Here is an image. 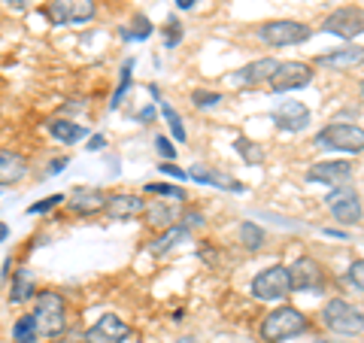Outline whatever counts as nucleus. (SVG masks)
I'll use <instances>...</instances> for the list:
<instances>
[{
	"instance_id": "20e7f679",
	"label": "nucleus",
	"mask_w": 364,
	"mask_h": 343,
	"mask_svg": "<svg viewBox=\"0 0 364 343\" xmlns=\"http://www.w3.org/2000/svg\"><path fill=\"white\" fill-rule=\"evenodd\" d=\"M322 322L328 331H334V334H343V337H355L364 331V313L358 307H352L340 298H331L325 304L322 310Z\"/></svg>"
},
{
	"instance_id": "72a5a7b5",
	"label": "nucleus",
	"mask_w": 364,
	"mask_h": 343,
	"mask_svg": "<svg viewBox=\"0 0 364 343\" xmlns=\"http://www.w3.org/2000/svg\"><path fill=\"white\" fill-rule=\"evenodd\" d=\"M155 149H158V155H161L164 162H173V158H176V149H173V143H170L167 137H158V140H155Z\"/></svg>"
},
{
	"instance_id": "f03ea898",
	"label": "nucleus",
	"mask_w": 364,
	"mask_h": 343,
	"mask_svg": "<svg viewBox=\"0 0 364 343\" xmlns=\"http://www.w3.org/2000/svg\"><path fill=\"white\" fill-rule=\"evenodd\" d=\"M306 328H310V322H306V316L301 310H294V307H279V310L264 316V322H261V337L267 343H282V340L304 334Z\"/></svg>"
},
{
	"instance_id": "6ab92c4d",
	"label": "nucleus",
	"mask_w": 364,
	"mask_h": 343,
	"mask_svg": "<svg viewBox=\"0 0 364 343\" xmlns=\"http://www.w3.org/2000/svg\"><path fill=\"white\" fill-rule=\"evenodd\" d=\"M28 176V158L9 149H0V189L4 186H16Z\"/></svg>"
},
{
	"instance_id": "cd10ccee",
	"label": "nucleus",
	"mask_w": 364,
	"mask_h": 343,
	"mask_svg": "<svg viewBox=\"0 0 364 343\" xmlns=\"http://www.w3.org/2000/svg\"><path fill=\"white\" fill-rule=\"evenodd\" d=\"M161 112H164V119H167V125H170V134H173L176 140L186 143V125H182L179 112H176L173 107H170V104H161Z\"/></svg>"
},
{
	"instance_id": "4c0bfd02",
	"label": "nucleus",
	"mask_w": 364,
	"mask_h": 343,
	"mask_svg": "<svg viewBox=\"0 0 364 343\" xmlns=\"http://www.w3.org/2000/svg\"><path fill=\"white\" fill-rule=\"evenodd\" d=\"M4 4H6L9 9H16V13H25V9L31 6V0H4Z\"/></svg>"
},
{
	"instance_id": "0eeeda50",
	"label": "nucleus",
	"mask_w": 364,
	"mask_h": 343,
	"mask_svg": "<svg viewBox=\"0 0 364 343\" xmlns=\"http://www.w3.org/2000/svg\"><path fill=\"white\" fill-rule=\"evenodd\" d=\"M328 213H331L340 225H358L361 216H364L358 191L352 189V186H337V189H331V194H328Z\"/></svg>"
},
{
	"instance_id": "f3484780",
	"label": "nucleus",
	"mask_w": 364,
	"mask_h": 343,
	"mask_svg": "<svg viewBox=\"0 0 364 343\" xmlns=\"http://www.w3.org/2000/svg\"><path fill=\"white\" fill-rule=\"evenodd\" d=\"M107 194L97 189H73L67 194V207H70L76 216H95L100 210H107Z\"/></svg>"
},
{
	"instance_id": "b1692460",
	"label": "nucleus",
	"mask_w": 364,
	"mask_h": 343,
	"mask_svg": "<svg viewBox=\"0 0 364 343\" xmlns=\"http://www.w3.org/2000/svg\"><path fill=\"white\" fill-rule=\"evenodd\" d=\"M31 295H37L31 273H28V270H18V273H16V280H13V292H9V301H13V304H21V301H28Z\"/></svg>"
},
{
	"instance_id": "412c9836",
	"label": "nucleus",
	"mask_w": 364,
	"mask_h": 343,
	"mask_svg": "<svg viewBox=\"0 0 364 343\" xmlns=\"http://www.w3.org/2000/svg\"><path fill=\"white\" fill-rule=\"evenodd\" d=\"M49 134L55 137L58 143H64V146H73V143H79L85 137V128L82 125H76V122H70V119H52L49 125Z\"/></svg>"
},
{
	"instance_id": "79ce46f5",
	"label": "nucleus",
	"mask_w": 364,
	"mask_h": 343,
	"mask_svg": "<svg viewBox=\"0 0 364 343\" xmlns=\"http://www.w3.org/2000/svg\"><path fill=\"white\" fill-rule=\"evenodd\" d=\"M6 237H9V228H6L4 222H0V243H4V240H6Z\"/></svg>"
},
{
	"instance_id": "4be33fe9",
	"label": "nucleus",
	"mask_w": 364,
	"mask_h": 343,
	"mask_svg": "<svg viewBox=\"0 0 364 343\" xmlns=\"http://www.w3.org/2000/svg\"><path fill=\"white\" fill-rule=\"evenodd\" d=\"M186 237H188V228L173 225V228H167L161 237L152 240V243H149V253H152V255H164V253H170V249H173L176 243H182Z\"/></svg>"
},
{
	"instance_id": "58836bf2",
	"label": "nucleus",
	"mask_w": 364,
	"mask_h": 343,
	"mask_svg": "<svg viewBox=\"0 0 364 343\" xmlns=\"http://www.w3.org/2000/svg\"><path fill=\"white\" fill-rule=\"evenodd\" d=\"M104 143H107V140H104V134H95V137L88 140V149H91V152H97V149H104Z\"/></svg>"
},
{
	"instance_id": "c9c22d12",
	"label": "nucleus",
	"mask_w": 364,
	"mask_h": 343,
	"mask_svg": "<svg viewBox=\"0 0 364 343\" xmlns=\"http://www.w3.org/2000/svg\"><path fill=\"white\" fill-rule=\"evenodd\" d=\"M203 222L200 213H182V228H198Z\"/></svg>"
},
{
	"instance_id": "7c9ffc66",
	"label": "nucleus",
	"mask_w": 364,
	"mask_h": 343,
	"mask_svg": "<svg viewBox=\"0 0 364 343\" xmlns=\"http://www.w3.org/2000/svg\"><path fill=\"white\" fill-rule=\"evenodd\" d=\"M67 198V194H49V198H46V201H37V204H31V207H28V213L31 216H37V213H49L52 207H58V204Z\"/></svg>"
},
{
	"instance_id": "aec40b11",
	"label": "nucleus",
	"mask_w": 364,
	"mask_h": 343,
	"mask_svg": "<svg viewBox=\"0 0 364 343\" xmlns=\"http://www.w3.org/2000/svg\"><path fill=\"white\" fill-rule=\"evenodd\" d=\"M188 179L200 182V186H215V189H231V191H243V186H240V182H234L231 176L219 174V170H210V167H200V164L188 170Z\"/></svg>"
},
{
	"instance_id": "a211bd4d",
	"label": "nucleus",
	"mask_w": 364,
	"mask_h": 343,
	"mask_svg": "<svg viewBox=\"0 0 364 343\" xmlns=\"http://www.w3.org/2000/svg\"><path fill=\"white\" fill-rule=\"evenodd\" d=\"M146 213V201L136 198V194H109L107 201V216L112 222H128L134 216Z\"/></svg>"
},
{
	"instance_id": "f257e3e1",
	"label": "nucleus",
	"mask_w": 364,
	"mask_h": 343,
	"mask_svg": "<svg viewBox=\"0 0 364 343\" xmlns=\"http://www.w3.org/2000/svg\"><path fill=\"white\" fill-rule=\"evenodd\" d=\"M31 316H33V322H37L43 337H58V334H64V328H67V304H64L61 295L52 292V289H46V292L37 295Z\"/></svg>"
},
{
	"instance_id": "f8f14e48",
	"label": "nucleus",
	"mask_w": 364,
	"mask_h": 343,
	"mask_svg": "<svg viewBox=\"0 0 364 343\" xmlns=\"http://www.w3.org/2000/svg\"><path fill=\"white\" fill-rule=\"evenodd\" d=\"M131 334V325L119 316H100L95 325L85 331V343H122Z\"/></svg>"
},
{
	"instance_id": "473e14b6",
	"label": "nucleus",
	"mask_w": 364,
	"mask_h": 343,
	"mask_svg": "<svg viewBox=\"0 0 364 343\" xmlns=\"http://www.w3.org/2000/svg\"><path fill=\"white\" fill-rule=\"evenodd\" d=\"M191 100H195V107H215L222 100V95L219 91H195V95H191Z\"/></svg>"
},
{
	"instance_id": "dca6fc26",
	"label": "nucleus",
	"mask_w": 364,
	"mask_h": 343,
	"mask_svg": "<svg viewBox=\"0 0 364 343\" xmlns=\"http://www.w3.org/2000/svg\"><path fill=\"white\" fill-rule=\"evenodd\" d=\"M316 64L328 67V70H355V67L364 64V46H343V49L318 55Z\"/></svg>"
},
{
	"instance_id": "bb28decb",
	"label": "nucleus",
	"mask_w": 364,
	"mask_h": 343,
	"mask_svg": "<svg viewBox=\"0 0 364 343\" xmlns=\"http://www.w3.org/2000/svg\"><path fill=\"white\" fill-rule=\"evenodd\" d=\"M234 146H237V152H240V158H243L246 164H261V162H264L261 149H258L252 140H246V137H237V143H234Z\"/></svg>"
},
{
	"instance_id": "7ed1b4c3",
	"label": "nucleus",
	"mask_w": 364,
	"mask_h": 343,
	"mask_svg": "<svg viewBox=\"0 0 364 343\" xmlns=\"http://www.w3.org/2000/svg\"><path fill=\"white\" fill-rule=\"evenodd\" d=\"M316 146L361 155L364 152V128H358V125H352V122H331L316 134Z\"/></svg>"
},
{
	"instance_id": "c756f323",
	"label": "nucleus",
	"mask_w": 364,
	"mask_h": 343,
	"mask_svg": "<svg viewBox=\"0 0 364 343\" xmlns=\"http://www.w3.org/2000/svg\"><path fill=\"white\" fill-rule=\"evenodd\" d=\"M146 191H149V194H164V198H173V201L186 198V191L176 189V186H167V182H149V186H146Z\"/></svg>"
},
{
	"instance_id": "4468645a",
	"label": "nucleus",
	"mask_w": 364,
	"mask_h": 343,
	"mask_svg": "<svg viewBox=\"0 0 364 343\" xmlns=\"http://www.w3.org/2000/svg\"><path fill=\"white\" fill-rule=\"evenodd\" d=\"M273 122H277L279 131H304L310 125V110L298 100H282V104L273 110Z\"/></svg>"
},
{
	"instance_id": "37998d69",
	"label": "nucleus",
	"mask_w": 364,
	"mask_h": 343,
	"mask_svg": "<svg viewBox=\"0 0 364 343\" xmlns=\"http://www.w3.org/2000/svg\"><path fill=\"white\" fill-rule=\"evenodd\" d=\"M358 95H361V104H364V83H361V88H358Z\"/></svg>"
},
{
	"instance_id": "6e6552de",
	"label": "nucleus",
	"mask_w": 364,
	"mask_h": 343,
	"mask_svg": "<svg viewBox=\"0 0 364 343\" xmlns=\"http://www.w3.org/2000/svg\"><path fill=\"white\" fill-rule=\"evenodd\" d=\"M97 13L95 0H52L46 16H49L55 25H85Z\"/></svg>"
},
{
	"instance_id": "c03bdc74",
	"label": "nucleus",
	"mask_w": 364,
	"mask_h": 343,
	"mask_svg": "<svg viewBox=\"0 0 364 343\" xmlns=\"http://www.w3.org/2000/svg\"><path fill=\"white\" fill-rule=\"evenodd\" d=\"M179 343H191V340H179Z\"/></svg>"
},
{
	"instance_id": "a18cd8bd",
	"label": "nucleus",
	"mask_w": 364,
	"mask_h": 343,
	"mask_svg": "<svg viewBox=\"0 0 364 343\" xmlns=\"http://www.w3.org/2000/svg\"><path fill=\"white\" fill-rule=\"evenodd\" d=\"M316 343H325V340H316Z\"/></svg>"
},
{
	"instance_id": "a878e982",
	"label": "nucleus",
	"mask_w": 364,
	"mask_h": 343,
	"mask_svg": "<svg viewBox=\"0 0 364 343\" xmlns=\"http://www.w3.org/2000/svg\"><path fill=\"white\" fill-rule=\"evenodd\" d=\"M240 243L255 253V249H261V243H264V231H261L255 222H243L240 225Z\"/></svg>"
},
{
	"instance_id": "39448f33",
	"label": "nucleus",
	"mask_w": 364,
	"mask_h": 343,
	"mask_svg": "<svg viewBox=\"0 0 364 343\" xmlns=\"http://www.w3.org/2000/svg\"><path fill=\"white\" fill-rule=\"evenodd\" d=\"M313 37V31L301 25V21L291 19H279V21H267V25L258 28V40L273 46V49H282V46H298Z\"/></svg>"
},
{
	"instance_id": "423d86ee",
	"label": "nucleus",
	"mask_w": 364,
	"mask_h": 343,
	"mask_svg": "<svg viewBox=\"0 0 364 343\" xmlns=\"http://www.w3.org/2000/svg\"><path fill=\"white\" fill-rule=\"evenodd\" d=\"M294 289H291V273L289 268L282 265H273V268H264L252 280V295L258 301H282L289 298Z\"/></svg>"
},
{
	"instance_id": "2eb2a0df",
	"label": "nucleus",
	"mask_w": 364,
	"mask_h": 343,
	"mask_svg": "<svg viewBox=\"0 0 364 343\" xmlns=\"http://www.w3.org/2000/svg\"><path fill=\"white\" fill-rule=\"evenodd\" d=\"M277 67H279V64L273 61V58H258V61H252V64L240 67V70H234V73H231V83L240 85V88L258 85V83H270L273 73H277Z\"/></svg>"
},
{
	"instance_id": "5701e85b",
	"label": "nucleus",
	"mask_w": 364,
	"mask_h": 343,
	"mask_svg": "<svg viewBox=\"0 0 364 343\" xmlns=\"http://www.w3.org/2000/svg\"><path fill=\"white\" fill-rule=\"evenodd\" d=\"M146 222L155 225V228H173V222L179 219V213L173 207H164V204H152V207H146Z\"/></svg>"
},
{
	"instance_id": "a19ab883",
	"label": "nucleus",
	"mask_w": 364,
	"mask_h": 343,
	"mask_svg": "<svg viewBox=\"0 0 364 343\" xmlns=\"http://www.w3.org/2000/svg\"><path fill=\"white\" fill-rule=\"evenodd\" d=\"M195 4H198V0H176V6H179V9H191Z\"/></svg>"
},
{
	"instance_id": "393cba45",
	"label": "nucleus",
	"mask_w": 364,
	"mask_h": 343,
	"mask_svg": "<svg viewBox=\"0 0 364 343\" xmlns=\"http://www.w3.org/2000/svg\"><path fill=\"white\" fill-rule=\"evenodd\" d=\"M13 337L18 343H37L40 328H37V322H33V316H21L18 319V322L13 325Z\"/></svg>"
},
{
	"instance_id": "1a4fd4ad",
	"label": "nucleus",
	"mask_w": 364,
	"mask_h": 343,
	"mask_svg": "<svg viewBox=\"0 0 364 343\" xmlns=\"http://www.w3.org/2000/svg\"><path fill=\"white\" fill-rule=\"evenodd\" d=\"M322 31L325 33H334V37H340V40L358 37V33H364V9L361 6H343V9H337V13H331V16L322 21Z\"/></svg>"
},
{
	"instance_id": "ddd939ff",
	"label": "nucleus",
	"mask_w": 364,
	"mask_h": 343,
	"mask_svg": "<svg viewBox=\"0 0 364 343\" xmlns=\"http://www.w3.org/2000/svg\"><path fill=\"white\" fill-rule=\"evenodd\" d=\"M352 176V164L349 162H322V164H313L306 170V179L310 182H322V186H346Z\"/></svg>"
},
{
	"instance_id": "ea45409f",
	"label": "nucleus",
	"mask_w": 364,
	"mask_h": 343,
	"mask_svg": "<svg viewBox=\"0 0 364 343\" xmlns=\"http://www.w3.org/2000/svg\"><path fill=\"white\" fill-rule=\"evenodd\" d=\"M67 167V158H55V162L49 164V176H55V174H58V170H64Z\"/></svg>"
},
{
	"instance_id": "f704fd0d",
	"label": "nucleus",
	"mask_w": 364,
	"mask_h": 343,
	"mask_svg": "<svg viewBox=\"0 0 364 343\" xmlns=\"http://www.w3.org/2000/svg\"><path fill=\"white\" fill-rule=\"evenodd\" d=\"M158 170H161V174H167V176H173V179H188V174L186 170H179V167H173L170 162H164V164H158Z\"/></svg>"
},
{
	"instance_id": "c85d7f7f",
	"label": "nucleus",
	"mask_w": 364,
	"mask_h": 343,
	"mask_svg": "<svg viewBox=\"0 0 364 343\" xmlns=\"http://www.w3.org/2000/svg\"><path fill=\"white\" fill-rule=\"evenodd\" d=\"M131 70H134V61L128 58L122 64V73H119V88H116V95H112V107H119L122 104V95L128 91V85H131Z\"/></svg>"
},
{
	"instance_id": "9d476101",
	"label": "nucleus",
	"mask_w": 364,
	"mask_h": 343,
	"mask_svg": "<svg viewBox=\"0 0 364 343\" xmlns=\"http://www.w3.org/2000/svg\"><path fill=\"white\" fill-rule=\"evenodd\" d=\"M313 83V67L304 64V61H282L277 67V73L270 79V88L282 95V91H294V88H304Z\"/></svg>"
},
{
	"instance_id": "e433bc0d",
	"label": "nucleus",
	"mask_w": 364,
	"mask_h": 343,
	"mask_svg": "<svg viewBox=\"0 0 364 343\" xmlns=\"http://www.w3.org/2000/svg\"><path fill=\"white\" fill-rule=\"evenodd\" d=\"M179 37H182V28H176L173 21H170V25H167V46H176Z\"/></svg>"
},
{
	"instance_id": "9b49d317",
	"label": "nucleus",
	"mask_w": 364,
	"mask_h": 343,
	"mask_svg": "<svg viewBox=\"0 0 364 343\" xmlns=\"http://www.w3.org/2000/svg\"><path fill=\"white\" fill-rule=\"evenodd\" d=\"M289 273H291V289L294 292H318L322 283H325V270L318 268L316 258H298L289 268Z\"/></svg>"
},
{
	"instance_id": "2f4dec72",
	"label": "nucleus",
	"mask_w": 364,
	"mask_h": 343,
	"mask_svg": "<svg viewBox=\"0 0 364 343\" xmlns=\"http://www.w3.org/2000/svg\"><path fill=\"white\" fill-rule=\"evenodd\" d=\"M346 277H349V283L355 285V289H361V292H364V258L352 261L349 270H346Z\"/></svg>"
}]
</instances>
